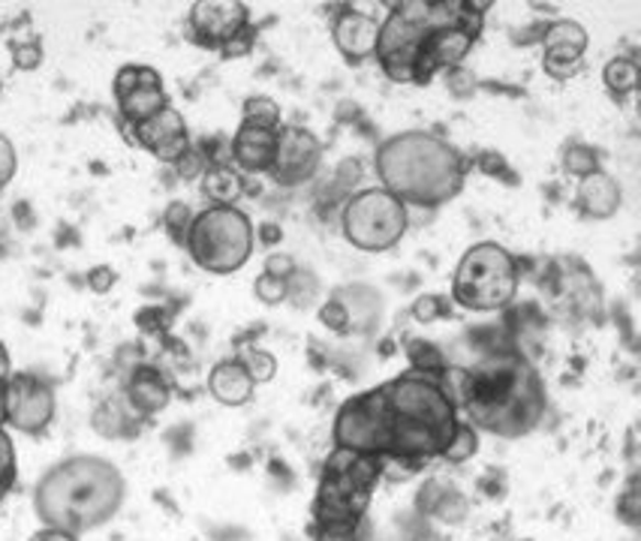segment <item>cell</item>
Returning a JSON list of instances; mask_svg holds the SVG:
<instances>
[{"label":"cell","instance_id":"10","mask_svg":"<svg viewBox=\"0 0 641 541\" xmlns=\"http://www.w3.org/2000/svg\"><path fill=\"white\" fill-rule=\"evenodd\" d=\"M3 416L7 424L36 437L52 424L55 418V391L46 379L36 373H12L3 391Z\"/></svg>","mask_w":641,"mask_h":541},{"label":"cell","instance_id":"18","mask_svg":"<svg viewBox=\"0 0 641 541\" xmlns=\"http://www.w3.org/2000/svg\"><path fill=\"white\" fill-rule=\"evenodd\" d=\"M208 391L223 406H244L253 400L256 383L239 358H226L218 361L208 373Z\"/></svg>","mask_w":641,"mask_h":541},{"label":"cell","instance_id":"15","mask_svg":"<svg viewBox=\"0 0 641 541\" xmlns=\"http://www.w3.org/2000/svg\"><path fill=\"white\" fill-rule=\"evenodd\" d=\"M130 130L136 133L133 135L136 145L151 151L161 163H169V166H175L194 147L190 145V133H187V121H184V114L178 109H173V106H166L163 112L151 114L148 121L130 126Z\"/></svg>","mask_w":641,"mask_h":541},{"label":"cell","instance_id":"2","mask_svg":"<svg viewBox=\"0 0 641 541\" xmlns=\"http://www.w3.org/2000/svg\"><path fill=\"white\" fill-rule=\"evenodd\" d=\"M126 482L115 463L76 454L55 463L34 490L36 518L52 530L81 536L106 527L124 506Z\"/></svg>","mask_w":641,"mask_h":541},{"label":"cell","instance_id":"37","mask_svg":"<svg viewBox=\"0 0 641 541\" xmlns=\"http://www.w3.org/2000/svg\"><path fill=\"white\" fill-rule=\"evenodd\" d=\"M12 57H15V67L19 69H36L40 60H43V45L36 43H22L12 45Z\"/></svg>","mask_w":641,"mask_h":541},{"label":"cell","instance_id":"33","mask_svg":"<svg viewBox=\"0 0 641 541\" xmlns=\"http://www.w3.org/2000/svg\"><path fill=\"white\" fill-rule=\"evenodd\" d=\"M194 223V217L187 211V205L173 202L169 205V211H166V225H169V232L178 244H184V238H187V229Z\"/></svg>","mask_w":641,"mask_h":541},{"label":"cell","instance_id":"32","mask_svg":"<svg viewBox=\"0 0 641 541\" xmlns=\"http://www.w3.org/2000/svg\"><path fill=\"white\" fill-rule=\"evenodd\" d=\"M320 322L325 328H332L334 334H346L350 331V310L341 301H325L320 310Z\"/></svg>","mask_w":641,"mask_h":541},{"label":"cell","instance_id":"31","mask_svg":"<svg viewBox=\"0 0 641 541\" xmlns=\"http://www.w3.org/2000/svg\"><path fill=\"white\" fill-rule=\"evenodd\" d=\"M446 313H449V305L443 295H419V298L412 301V319H416V322H424V325Z\"/></svg>","mask_w":641,"mask_h":541},{"label":"cell","instance_id":"28","mask_svg":"<svg viewBox=\"0 0 641 541\" xmlns=\"http://www.w3.org/2000/svg\"><path fill=\"white\" fill-rule=\"evenodd\" d=\"M15 475H19V457H15V445L7 428L0 424V496L7 494L15 485Z\"/></svg>","mask_w":641,"mask_h":541},{"label":"cell","instance_id":"26","mask_svg":"<svg viewBox=\"0 0 641 541\" xmlns=\"http://www.w3.org/2000/svg\"><path fill=\"white\" fill-rule=\"evenodd\" d=\"M239 361H241V364H244V371L251 373V379L256 385L272 383V379H275L277 361H275V355H272V352H265V350H244L239 355Z\"/></svg>","mask_w":641,"mask_h":541},{"label":"cell","instance_id":"21","mask_svg":"<svg viewBox=\"0 0 641 541\" xmlns=\"http://www.w3.org/2000/svg\"><path fill=\"white\" fill-rule=\"evenodd\" d=\"M244 192V180L226 163H214L202 172V196L211 205H235Z\"/></svg>","mask_w":641,"mask_h":541},{"label":"cell","instance_id":"25","mask_svg":"<svg viewBox=\"0 0 641 541\" xmlns=\"http://www.w3.org/2000/svg\"><path fill=\"white\" fill-rule=\"evenodd\" d=\"M599 169V154H596L590 145H582V142H575V145L566 147V154H563V172L566 175H573V178H587V175H594Z\"/></svg>","mask_w":641,"mask_h":541},{"label":"cell","instance_id":"7","mask_svg":"<svg viewBox=\"0 0 641 541\" xmlns=\"http://www.w3.org/2000/svg\"><path fill=\"white\" fill-rule=\"evenodd\" d=\"M518 260L497 241H479L452 274V301L473 313H494L516 301Z\"/></svg>","mask_w":641,"mask_h":541},{"label":"cell","instance_id":"1","mask_svg":"<svg viewBox=\"0 0 641 541\" xmlns=\"http://www.w3.org/2000/svg\"><path fill=\"white\" fill-rule=\"evenodd\" d=\"M446 388L458 412L467 416V424L504 440H518L537 430L549 406L537 367L509 350L485 358L473 371L449 364Z\"/></svg>","mask_w":641,"mask_h":541},{"label":"cell","instance_id":"36","mask_svg":"<svg viewBox=\"0 0 641 541\" xmlns=\"http://www.w3.org/2000/svg\"><path fill=\"white\" fill-rule=\"evenodd\" d=\"M265 274L280 277V280H292L298 274V265L289 253H272V256L265 260Z\"/></svg>","mask_w":641,"mask_h":541},{"label":"cell","instance_id":"34","mask_svg":"<svg viewBox=\"0 0 641 541\" xmlns=\"http://www.w3.org/2000/svg\"><path fill=\"white\" fill-rule=\"evenodd\" d=\"M15 169H19V157H15V145H12L7 135L0 133V190L15 178Z\"/></svg>","mask_w":641,"mask_h":541},{"label":"cell","instance_id":"43","mask_svg":"<svg viewBox=\"0 0 641 541\" xmlns=\"http://www.w3.org/2000/svg\"><path fill=\"white\" fill-rule=\"evenodd\" d=\"M3 391H7V383H0V424H7V416H3Z\"/></svg>","mask_w":641,"mask_h":541},{"label":"cell","instance_id":"35","mask_svg":"<svg viewBox=\"0 0 641 541\" xmlns=\"http://www.w3.org/2000/svg\"><path fill=\"white\" fill-rule=\"evenodd\" d=\"M253 43H256V31H253V24H251V27H244L241 34L232 36L230 43H223V48H220V55L226 57V60H232V57L251 55Z\"/></svg>","mask_w":641,"mask_h":541},{"label":"cell","instance_id":"38","mask_svg":"<svg viewBox=\"0 0 641 541\" xmlns=\"http://www.w3.org/2000/svg\"><path fill=\"white\" fill-rule=\"evenodd\" d=\"M118 274L109 265H97V268L88 270V286H91L97 295H106L112 286H115Z\"/></svg>","mask_w":641,"mask_h":541},{"label":"cell","instance_id":"19","mask_svg":"<svg viewBox=\"0 0 641 541\" xmlns=\"http://www.w3.org/2000/svg\"><path fill=\"white\" fill-rule=\"evenodd\" d=\"M169 397H173V388L166 383V376H163L157 367H136V371L130 373V379H126V400L130 406L136 409L139 416H157L161 409L169 406Z\"/></svg>","mask_w":641,"mask_h":541},{"label":"cell","instance_id":"13","mask_svg":"<svg viewBox=\"0 0 641 541\" xmlns=\"http://www.w3.org/2000/svg\"><path fill=\"white\" fill-rule=\"evenodd\" d=\"M244 27H251V10L239 0H199L190 10V31L196 43L211 52H220L223 43H230Z\"/></svg>","mask_w":641,"mask_h":541},{"label":"cell","instance_id":"11","mask_svg":"<svg viewBox=\"0 0 641 541\" xmlns=\"http://www.w3.org/2000/svg\"><path fill=\"white\" fill-rule=\"evenodd\" d=\"M112 90H115L121 118L130 126L142 124V121H148L151 114L173 106L169 93L163 88L161 73L154 67H142V64H126V67L118 69Z\"/></svg>","mask_w":641,"mask_h":541},{"label":"cell","instance_id":"39","mask_svg":"<svg viewBox=\"0 0 641 541\" xmlns=\"http://www.w3.org/2000/svg\"><path fill=\"white\" fill-rule=\"evenodd\" d=\"M175 169H178V175H184V178H196V175H202L208 166H206V157H202L196 147H190V151H187V154L175 163Z\"/></svg>","mask_w":641,"mask_h":541},{"label":"cell","instance_id":"4","mask_svg":"<svg viewBox=\"0 0 641 541\" xmlns=\"http://www.w3.org/2000/svg\"><path fill=\"white\" fill-rule=\"evenodd\" d=\"M446 371H407L383 383L391 416V449L386 461L416 466L431 457H443L452 433L461 424L458 406L446 388Z\"/></svg>","mask_w":641,"mask_h":541},{"label":"cell","instance_id":"23","mask_svg":"<svg viewBox=\"0 0 641 541\" xmlns=\"http://www.w3.org/2000/svg\"><path fill=\"white\" fill-rule=\"evenodd\" d=\"M407 361H410V371L422 373H443L449 367L446 352L436 350L434 343H428V340H410L407 343Z\"/></svg>","mask_w":641,"mask_h":541},{"label":"cell","instance_id":"9","mask_svg":"<svg viewBox=\"0 0 641 541\" xmlns=\"http://www.w3.org/2000/svg\"><path fill=\"white\" fill-rule=\"evenodd\" d=\"M334 449L367 454V457H389L391 449V416L383 385L367 388L362 395L350 397L341 404L334 416L332 430Z\"/></svg>","mask_w":641,"mask_h":541},{"label":"cell","instance_id":"40","mask_svg":"<svg viewBox=\"0 0 641 541\" xmlns=\"http://www.w3.org/2000/svg\"><path fill=\"white\" fill-rule=\"evenodd\" d=\"M618 511L623 515V520H627V523H632V527L639 523V494H636V482L627 487V494L620 496Z\"/></svg>","mask_w":641,"mask_h":541},{"label":"cell","instance_id":"22","mask_svg":"<svg viewBox=\"0 0 641 541\" xmlns=\"http://www.w3.org/2000/svg\"><path fill=\"white\" fill-rule=\"evenodd\" d=\"M603 81L615 100H623L639 88V64L632 57H611L603 69Z\"/></svg>","mask_w":641,"mask_h":541},{"label":"cell","instance_id":"41","mask_svg":"<svg viewBox=\"0 0 641 541\" xmlns=\"http://www.w3.org/2000/svg\"><path fill=\"white\" fill-rule=\"evenodd\" d=\"M31 541H79V536H69V532L64 530H52V527H46V530L34 532Z\"/></svg>","mask_w":641,"mask_h":541},{"label":"cell","instance_id":"8","mask_svg":"<svg viewBox=\"0 0 641 541\" xmlns=\"http://www.w3.org/2000/svg\"><path fill=\"white\" fill-rule=\"evenodd\" d=\"M407 225H410L407 205L398 202L383 187L355 192L353 199L344 205V214H341L346 244H353L362 253H386V250H391L407 235Z\"/></svg>","mask_w":641,"mask_h":541},{"label":"cell","instance_id":"44","mask_svg":"<svg viewBox=\"0 0 641 541\" xmlns=\"http://www.w3.org/2000/svg\"><path fill=\"white\" fill-rule=\"evenodd\" d=\"M263 229H265V232H263L265 241H275V238H277V232H275L277 225H263Z\"/></svg>","mask_w":641,"mask_h":541},{"label":"cell","instance_id":"6","mask_svg":"<svg viewBox=\"0 0 641 541\" xmlns=\"http://www.w3.org/2000/svg\"><path fill=\"white\" fill-rule=\"evenodd\" d=\"M256 232L251 217L235 205H208L194 217L184 247L208 274H235L251 262Z\"/></svg>","mask_w":641,"mask_h":541},{"label":"cell","instance_id":"12","mask_svg":"<svg viewBox=\"0 0 641 541\" xmlns=\"http://www.w3.org/2000/svg\"><path fill=\"white\" fill-rule=\"evenodd\" d=\"M322 163V145L317 135L305 130V126H280L277 133V151H275V166H272V178L277 184H287V187H296V184H305L317 175Z\"/></svg>","mask_w":641,"mask_h":541},{"label":"cell","instance_id":"3","mask_svg":"<svg viewBox=\"0 0 641 541\" xmlns=\"http://www.w3.org/2000/svg\"><path fill=\"white\" fill-rule=\"evenodd\" d=\"M374 169L383 180V190L398 202L440 208L464 190L469 163L446 139L428 130H407L379 142Z\"/></svg>","mask_w":641,"mask_h":541},{"label":"cell","instance_id":"20","mask_svg":"<svg viewBox=\"0 0 641 541\" xmlns=\"http://www.w3.org/2000/svg\"><path fill=\"white\" fill-rule=\"evenodd\" d=\"M578 208L584 217L590 220H608V217L618 214L620 208V187L618 180L611 178L608 172L596 169L594 175H587L578 184Z\"/></svg>","mask_w":641,"mask_h":541},{"label":"cell","instance_id":"16","mask_svg":"<svg viewBox=\"0 0 641 541\" xmlns=\"http://www.w3.org/2000/svg\"><path fill=\"white\" fill-rule=\"evenodd\" d=\"M332 36L338 52L350 64H362V60H371V57L377 55L379 19L362 10L338 12L332 22Z\"/></svg>","mask_w":641,"mask_h":541},{"label":"cell","instance_id":"29","mask_svg":"<svg viewBox=\"0 0 641 541\" xmlns=\"http://www.w3.org/2000/svg\"><path fill=\"white\" fill-rule=\"evenodd\" d=\"M253 292H256V298H259L263 305L275 307L289 298V280H280V277H272V274H265L263 270V274L256 277V283H253Z\"/></svg>","mask_w":641,"mask_h":541},{"label":"cell","instance_id":"17","mask_svg":"<svg viewBox=\"0 0 641 541\" xmlns=\"http://www.w3.org/2000/svg\"><path fill=\"white\" fill-rule=\"evenodd\" d=\"M277 133L280 130L241 121L239 133L232 135V159H235V166L251 172V175H268L272 166H275Z\"/></svg>","mask_w":641,"mask_h":541},{"label":"cell","instance_id":"27","mask_svg":"<svg viewBox=\"0 0 641 541\" xmlns=\"http://www.w3.org/2000/svg\"><path fill=\"white\" fill-rule=\"evenodd\" d=\"M241 121L280 130V106L272 97H251V100L244 102V118Z\"/></svg>","mask_w":641,"mask_h":541},{"label":"cell","instance_id":"24","mask_svg":"<svg viewBox=\"0 0 641 541\" xmlns=\"http://www.w3.org/2000/svg\"><path fill=\"white\" fill-rule=\"evenodd\" d=\"M476 451H479V430L467 424V421H461L455 433H452V440H449L446 451H443V461L467 463Z\"/></svg>","mask_w":641,"mask_h":541},{"label":"cell","instance_id":"5","mask_svg":"<svg viewBox=\"0 0 641 541\" xmlns=\"http://www.w3.org/2000/svg\"><path fill=\"white\" fill-rule=\"evenodd\" d=\"M386 461L353 451L334 449L322 466L320 485L313 496V523H358L365 520Z\"/></svg>","mask_w":641,"mask_h":541},{"label":"cell","instance_id":"42","mask_svg":"<svg viewBox=\"0 0 641 541\" xmlns=\"http://www.w3.org/2000/svg\"><path fill=\"white\" fill-rule=\"evenodd\" d=\"M12 376V361H10V352H7V343L0 340V383H7Z\"/></svg>","mask_w":641,"mask_h":541},{"label":"cell","instance_id":"30","mask_svg":"<svg viewBox=\"0 0 641 541\" xmlns=\"http://www.w3.org/2000/svg\"><path fill=\"white\" fill-rule=\"evenodd\" d=\"M362 523L365 520H358V523H313V541H358L362 539Z\"/></svg>","mask_w":641,"mask_h":541},{"label":"cell","instance_id":"14","mask_svg":"<svg viewBox=\"0 0 641 541\" xmlns=\"http://www.w3.org/2000/svg\"><path fill=\"white\" fill-rule=\"evenodd\" d=\"M587 48V31L578 22L557 19L542 31V69L551 79L566 81L578 76Z\"/></svg>","mask_w":641,"mask_h":541}]
</instances>
